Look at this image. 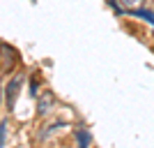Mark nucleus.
Wrapping results in <instances>:
<instances>
[{"label":"nucleus","mask_w":154,"mask_h":148,"mask_svg":"<svg viewBox=\"0 0 154 148\" xmlns=\"http://www.w3.org/2000/svg\"><path fill=\"white\" fill-rule=\"evenodd\" d=\"M21 84H23V74H16L14 79H9V84H7V88H5L7 111H14V107H16V97H19Z\"/></svg>","instance_id":"nucleus-1"},{"label":"nucleus","mask_w":154,"mask_h":148,"mask_svg":"<svg viewBox=\"0 0 154 148\" xmlns=\"http://www.w3.org/2000/svg\"><path fill=\"white\" fill-rule=\"evenodd\" d=\"M53 104H55V97H53L51 90H44L37 95V113L39 116H46L48 111H53Z\"/></svg>","instance_id":"nucleus-2"},{"label":"nucleus","mask_w":154,"mask_h":148,"mask_svg":"<svg viewBox=\"0 0 154 148\" xmlns=\"http://www.w3.org/2000/svg\"><path fill=\"white\" fill-rule=\"evenodd\" d=\"M120 5L124 12H134V9H140L145 5V0H120Z\"/></svg>","instance_id":"nucleus-3"},{"label":"nucleus","mask_w":154,"mask_h":148,"mask_svg":"<svg viewBox=\"0 0 154 148\" xmlns=\"http://www.w3.org/2000/svg\"><path fill=\"white\" fill-rule=\"evenodd\" d=\"M76 139H78V148H90V132L78 130V132H76Z\"/></svg>","instance_id":"nucleus-4"},{"label":"nucleus","mask_w":154,"mask_h":148,"mask_svg":"<svg viewBox=\"0 0 154 148\" xmlns=\"http://www.w3.org/2000/svg\"><path fill=\"white\" fill-rule=\"evenodd\" d=\"M129 14H134V16H138V19H145L149 21L154 26V12H147V9H134V12H129Z\"/></svg>","instance_id":"nucleus-5"},{"label":"nucleus","mask_w":154,"mask_h":148,"mask_svg":"<svg viewBox=\"0 0 154 148\" xmlns=\"http://www.w3.org/2000/svg\"><path fill=\"white\" fill-rule=\"evenodd\" d=\"M5 139H7V123H0V148L5 146Z\"/></svg>","instance_id":"nucleus-6"},{"label":"nucleus","mask_w":154,"mask_h":148,"mask_svg":"<svg viewBox=\"0 0 154 148\" xmlns=\"http://www.w3.org/2000/svg\"><path fill=\"white\" fill-rule=\"evenodd\" d=\"M0 97H2V86H0Z\"/></svg>","instance_id":"nucleus-7"}]
</instances>
